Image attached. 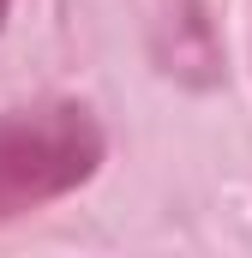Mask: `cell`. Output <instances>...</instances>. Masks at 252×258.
Returning a JSON list of instances; mask_svg holds the SVG:
<instances>
[{
    "label": "cell",
    "mask_w": 252,
    "mask_h": 258,
    "mask_svg": "<svg viewBox=\"0 0 252 258\" xmlns=\"http://www.w3.org/2000/svg\"><path fill=\"white\" fill-rule=\"evenodd\" d=\"M0 18H6V0H0Z\"/></svg>",
    "instance_id": "obj_2"
},
{
    "label": "cell",
    "mask_w": 252,
    "mask_h": 258,
    "mask_svg": "<svg viewBox=\"0 0 252 258\" xmlns=\"http://www.w3.org/2000/svg\"><path fill=\"white\" fill-rule=\"evenodd\" d=\"M102 162V132L84 108H24L0 120V216L72 192Z\"/></svg>",
    "instance_id": "obj_1"
}]
</instances>
